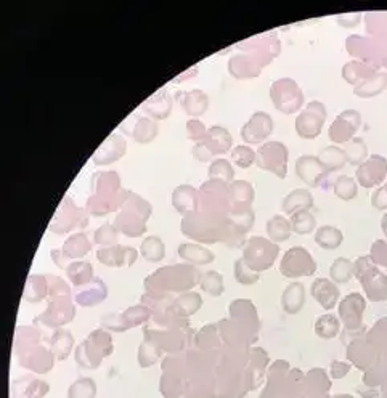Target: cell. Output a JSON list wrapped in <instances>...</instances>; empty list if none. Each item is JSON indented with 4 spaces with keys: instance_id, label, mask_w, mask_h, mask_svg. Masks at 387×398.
<instances>
[{
    "instance_id": "6da1fadb",
    "label": "cell",
    "mask_w": 387,
    "mask_h": 398,
    "mask_svg": "<svg viewBox=\"0 0 387 398\" xmlns=\"http://www.w3.org/2000/svg\"><path fill=\"white\" fill-rule=\"evenodd\" d=\"M152 216V206L134 192H127L125 201L118 214L114 227L125 236L137 238L147 230V220Z\"/></svg>"
},
{
    "instance_id": "7a4b0ae2",
    "label": "cell",
    "mask_w": 387,
    "mask_h": 398,
    "mask_svg": "<svg viewBox=\"0 0 387 398\" xmlns=\"http://www.w3.org/2000/svg\"><path fill=\"white\" fill-rule=\"evenodd\" d=\"M198 278L199 272L190 265H172V267L161 268L158 273H153L145 282H154V292L163 286L169 291H185L196 285Z\"/></svg>"
},
{
    "instance_id": "3957f363",
    "label": "cell",
    "mask_w": 387,
    "mask_h": 398,
    "mask_svg": "<svg viewBox=\"0 0 387 398\" xmlns=\"http://www.w3.org/2000/svg\"><path fill=\"white\" fill-rule=\"evenodd\" d=\"M270 98L274 106L283 114H296L304 106L302 90L291 77L275 80L270 87Z\"/></svg>"
},
{
    "instance_id": "277c9868",
    "label": "cell",
    "mask_w": 387,
    "mask_h": 398,
    "mask_svg": "<svg viewBox=\"0 0 387 398\" xmlns=\"http://www.w3.org/2000/svg\"><path fill=\"white\" fill-rule=\"evenodd\" d=\"M256 166L261 170L270 172L278 178H286L290 149L281 142H265L257 149Z\"/></svg>"
},
{
    "instance_id": "5b68a950",
    "label": "cell",
    "mask_w": 387,
    "mask_h": 398,
    "mask_svg": "<svg viewBox=\"0 0 387 398\" xmlns=\"http://www.w3.org/2000/svg\"><path fill=\"white\" fill-rule=\"evenodd\" d=\"M113 352L111 336L108 332L97 330L76 349L78 365L84 368H97L103 356Z\"/></svg>"
},
{
    "instance_id": "8992f818",
    "label": "cell",
    "mask_w": 387,
    "mask_h": 398,
    "mask_svg": "<svg viewBox=\"0 0 387 398\" xmlns=\"http://www.w3.org/2000/svg\"><path fill=\"white\" fill-rule=\"evenodd\" d=\"M199 206L203 212L211 216H221L223 212L232 211V198H230L228 183L221 180H207L201 185Z\"/></svg>"
},
{
    "instance_id": "52a82bcc",
    "label": "cell",
    "mask_w": 387,
    "mask_h": 398,
    "mask_svg": "<svg viewBox=\"0 0 387 398\" xmlns=\"http://www.w3.org/2000/svg\"><path fill=\"white\" fill-rule=\"evenodd\" d=\"M326 118V106L323 105L321 101L314 100L307 103V106L297 114L296 123H294L296 134L302 138V140H315V138L321 134Z\"/></svg>"
},
{
    "instance_id": "ba28073f",
    "label": "cell",
    "mask_w": 387,
    "mask_h": 398,
    "mask_svg": "<svg viewBox=\"0 0 387 398\" xmlns=\"http://www.w3.org/2000/svg\"><path fill=\"white\" fill-rule=\"evenodd\" d=\"M345 49L352 56H355L358 61L368 63L371 66H383V61L387 56V47L381 44L378 39L365 37V36H349L345 40Z\"/></svg>"
},
{
    "instance_id": "9c48e42d",
    "label": "cell",
    "mask_w": 387,
    "mask_h": 398,
    "mask_svg": "<svg viewBox=\"0 0 387 398\" xmlns=\"http://www.w3.org/2000/svg\"><path fill=\"white\" fill-rule=\"evenodd\" d=\"M387 177V158L383 154H369L365 163L355 170V180L362 188L376 189L384 185Z\"/></svg>"
},
{
    "instance_id": "30bf717a",
    "label": "cell",
    "mask_w": 387,
    "mask_h": 398,
    "mask_svg": "<svg viewBox=\"0 0 387 398\" xmlns=\"http://www.w3.org/2000/svg\"><path fill=\"white\" fill-rule=\"evenodd\" d=\"M276 254H278V246L271 243V241L264 238H252L246 244L245 259L242 261L246 262L251 270L262 272V270L269 268L274 263Z\"/></svg>"
},
{
    "instance_id": "8fae6325",
    "label": "cell",
    "mask_w": 387,
    "mask_h": 398,
    "mask_svg": "<svg viewBox=\"0 0 387 398\" xmlns=\"http://www.w3.org/2000/svg\"><path fill=\"white\" fill-rule=\"evenodd\" d=\"M362 114L357 109H344L339 116L329 125L328 135L334 145H345L360 129Z\"/></svg>"
},
{
    "instance_id": "7c38bea8",
    "label": "cell",
    "mask_w": 387,
    "mask_h": 398,
    "mask_svg": "<svg viewBox=\"0 0 387 398\" xmlns=\"http://www.w3.org/2000/svg\"><path fill=\"white\" fill-rule=\"evenodd\" d=\"M275 123L269 113L256 111L250 118V120L241 127V138L247 145H259L265 143L269 137L274 134Z\"/></svg>"
},
{
    "instance_id": "4fadbf2b",
    "label": "cell",
    "mask_w": 387,
    "mask_h": 398,
    "mask_svg": "<svg viewBox=\"0 0 387 398\" xmlns=\"http://www.w3.org/2000/svg\"><path fill=\"white\" fill-rule=\"evenodd\" d=\"M317 270V265L310 254L304 247H293L283 257L280 272L288 278H297V276L312 275Z\"/></svg>"
},
{
    "instance_id": "5bb4252c",
    "label": "cell",
    "mask_w": 387,
    "mask_h": 398,
    "mask_svg": "<svg viewBox=\"0 0 387 398\" xmlns=\"http://www.w3.org/2000/svg\"><path fill=\"white\" fill-rule=\"evenodd\" d=\"M296 175L310 188H319L328 180V172L320 163L319 156L302 154L296 159Z\"/></svg>"
},
{
    "instance_id": "9a60e30c",
    "label": "cell",
    "mask_w": 387,
    "mask_h": 398,
    "mask_svg": "<svg viewBox=\"0 0 387 398\" xmlns=\"http://www.w3.org/2000/svg\"><path fill=\"white\" fill-rule=\"evenodd\" d=\"M267 63L251 54H238L230 58L228 73L235 79H254L262 73Z\"/></svg>"
},
{
    "instance_id": "2e32d148",
    "label": "cell",
    "mask_w": 387,
    "mask_h": 398,
    "mask_svg": "<svg viewBox=\"0 0 387 398\" xmlns=\"http://www.w3.org/2000/svg\"><path fill=\"white\" fill-rule=\"evenodd\" d=\"M125 149H127V143L123 135L111 134L100 147H98L92 161H94L95 166L114 164L125 154Z\"/></svg>"
},
{
    "instance_id": "e0dca14e",
    "label": "cell",
    "mask_w": 387,
    "mask_h": 398,
    "mask_svg": "<svg viewBox=\"0 0 387 398\" xmlns=\"http://www.w3.org/2000/svg\"><path fill=\"white\" fill-rule=\"evenodd\" d=\"M97 259L100 263H105L108 267H124V265H134L137 261V251L134 247L125 246H109L102 247L97 252Z\"/></svg>"
},
{
    "instance_id": "ac0fdd59",
    "label": "cell",
    "mask_w": 387,
    "mask_h": 398,
    "mask_svg": "<svg viewBox=\"0 0 387 398\" xmlns=\"http://www.w3.org/2000/svg\"><path fill=\"white\" fill-rule=\"evenodd\" d=\"M172 206H174V209L178 212V214L183 216L196 212V209H198L199 206L198 189L188 183L178 185L174 192H172Z\"/></svg>"
},
{
    "instance_id": "d6986e66",
    "label": "cell",
    "mask_w": 387,
    "mask_h": 398,
    "mask_svg": "<svg viewBox=\"0 0 387 398\" xmlns=\"http://www.w3.org/2000/svg\"><path fill=\"white\" fill-rule=\"evenodd\" d=\"M177 98L180 100L183 111L187 113L188 116H192V119H198L199 116H203L207 111V108H209V97L199 89L182 92V94L177 95Z\"/></svg>"
},
{
    "instance_id": "ffe728a7",
    "label": "cell",
    "mask_w": 387,
    "mask_h": 398,
    "mask_svg": "<svg viewBox=\"0 0 387 398\" xmlns=\"http://www.w3.org/2000/svg\"><path fill=\"white\" fill-rule=\"evenodd\" d=\"M142 109L147 114V118H152L153 120H163L169 118L172 111V97L166 90H159L158 94L148 98Z\"/></svg>"
},
{
    "instance_id": "44dd1931",
    "label": "cell",
    "mask_w": 387,
    "mask_h": 398,
    "mask_svg": "<svg viewBox=\"0 0 387 398\" xmlns=\"http://www.w3.org/2000/svg\"><path fill=\"white\" fill-rule=\"evenodd\" d=\"M207 147V149L214 154H225L228 153L233 147V138L230 135V132L221 125H212L209 130H207L206 140L203 142Z\"/></svg>"
},
{
    "instance_id": "7402d4cb",
    "label": "cell",
    "mask_w": 387,
    "mask_h": 398,
    "mask_svg": "<svg viewBox=\"0 0 387 398\" xmlns=\"http://www.w3.org/2000/svg\"><path fill=\"white\" fill-rule=\"evenodd\" d=\"M314 206V196L307 188H296L293 192L285 196L281 203V209L285 214L293 216L299 211H309Z\"/></svg>"
},
{
    "instance_id": "603a6c76",
    "label": "cell",
    "mask_w": 387,
    "mask_h": 398,
    "mask_svg": "<svg viewBox=\"0 0 387 398\" xmlns=\"http://www.w3.org/2000/svg\"><path fill=\"white\" fill-rule=\"evenodd\" d=\"M376 73H378L376 66H371V65H368V63L358 61V60L345 63L344 68H343L344 80L348 84L354 85V87H357L358 84L365 82L367 79L374 76Z\"/></svg>"
},
{
    "instance_id": "cb8c5ba5",
    "label": "cell",
    "mask_w": 387,
    "mask_h": 398,
    "mask_svg": "<svg viewBox=\"0 0 387 398\" xmlns=\"http://www.w3.org/2000/svg\"><path fill=\"white\" fill-rule=\"evenodd\" d=\"M319 159L328 174H333V172L344 169L345 164H348V156H345L344 148H340L338 145H329L326 148H323L319 154Z\"/></svg>"
},
{
    "instance_id": "d4e9b609",
    "label": "cell",
    "mask_w": 387,
    "mask_h": 398,
    "mask_svg": "<svg viewBox=\"0 0 387 398\" xmlns=\"http://www.w3.org/2000/svg\"><path fill=\"white\" fill-rule=\"evenodd\" d=\"M106 294H108V290L103 280L94 278L92 282H89L85 290L78 292L76 301L79 302V305H82V307H89V305H97L102 301H105Z\"/></svg>"
},
{
    "instance_id": "484cf974",
    "label": "cell",
    "mask_w": 387,
    "mask_h": 398,
    "mask_svg": "<svg viewBox=\"0 0 387 398\" xmlns=\"http://www.w3.org/2000/svg\"><path fill=\"white\" fill-rule=\"evenodd\" d=\"M177 252L183 261L192 262L195 265H206L214 262V254L207 247L196 243H183L178 246Z\"/></svg>"
},
{
    "instance_id": "4316f807",
    "label": "cell",
    "mask_w": 387,
    "mask_h": 398,
    "mask_svg": "<svg viewBox=\"0 0 387 398\" xmlns=\"http://www.w3.org/2000/svg\"><path fill=\"white\" fill-rule=\"evenodd\" d=\"M312 294H314L317 301L323 305V309H333L339 299L338 287L334 286L331 281L323 278H319L314 282V286H312Z\"/></svg>"
},
{
    "instance_id": "83f0119b",
    "label": "cell",
    "mask_w": 387,
    "mask_h": 398,
    "mask_svg": "<svg viewBox=\"0 0 387 398\" xmlns=\"http://www.w3.org/2000/svg\"><path fill=\"white\" fill-rule=\"evenodd\" d=\"M304 302H305L304 286L300 285V282H291V285L285 290V292H283V297H281L283 310H285L286 313H291V315L299 313Z\"/></svg>"
},
{
    "instance_id": "f1b7e54d",
    "label": "cell",
    "mask_w": 387,
    "mask_h": 398,
    "mask_svg": "<svg viewBox=\"0 0 387 398\" xmlns=\"http://www.w3.org/2000/svg\"><path fill=\"white\" fill-rule=\"evenodd\" d=\"M387 87V71H378L374 76L367 79L365 82L358 84L354 94L360 98H373L383 94Z\"/></svg>"
},
{
    "instance_id": "f546056e",
    "label": "cell",
    "mask_w": 387,
    "mask_h": 398,
    "mask_svg": "<svg viewBox=\"0 0 387 398\" xmlns=\"http://www.w3.org/2000/svg\"><path fill=\"white\" fill-rule=\"evenodd\" d=\"M158 124L152 118H138L132 127L130 135L137 143H152L158 137Z\"/></svg>"
},
{
    "instance_id": "4dcf8cb0",
    "label": "cell",
    "mask_w": 387,
    "mask_h": 398,
    "mask_svg": "<svg viewBox=\"0 0 387 398\" xmlns=\"http://www.w3.org/2000/svg\"><path fill=\"white\" fill-rule=\"evenodd\" d=\"M363 309H365V304H363L362 297L358 294H352L350 297L345 299V301L340 304V316L345 321L348 326H355L358 321L362 318Z\"/></svg>"
},
{
    "instance_id": "1f68e13d",
    "label": "cell",
    "mask_w": 387,
    "mask_h": 398,
    "mask_svg": "<svg viewBox=\"0 0 387 398\" xmlns=\"http://www.w3.org/2000/svg\"><path fill=\"white\" fill-rule=\"evenodd\" d=\"M201 305H203V299L199 297V294L187 292L176 297V301L172 302V311L182 318V316H190L196 313Z\"/></svg>"
},
{
    "instance_id": "d6a6232c",
    "label": "cell",
    "mask_w": 387,
    "mask_h": 398,
    "mask_svg": "<svg viewBox=\"0 0 387 398\" xmlns=\"http://www.w3.org/2000/svg\"><path fill=\"white\" fill-rule=\"evenodd\" d=\"M367 32L369 37L378 39L381 44L387 47V13L386 11H376V13H368L365 16Z\"/></svg>"
},
{
    "instance_id": "836d02e7",
    "label": "cell",
    "mask_w": 387,
    "mask_h": 398,
    "mask_svg": "<svg viewBox=\"0 0 387 398\" xmlns=\"http://www.w3.org/2000/svg\"><path fill=\"white\" fill-rule=\"evenodd\" d=\"M228 192L233 206H251L254 196H256L254 187L246 180H235L228 183Z\"/></svg>"
},
{
    "instance_id": "e575fe53",
    "label": "cell",
    "mask_w": 387,
    "mask_h": 398,
    "mask_svg": "<svg viewBox=\"0 0 387 398\" xmlns=\"http://www.w3.org/2000/svg\"><path fill=\"white\" fill-rule=\"evenodd\" d=\"M92 249L89 236L85 233H74L69 236L68 241L63 246V252L66 254L68 259H80Z\"/></svg>"
},
{
    "instance_id": "d590c367",
    "label": "cell",
    "mask_w": 387,
    "mask_h": 398,
    "mask_svg": "<svg viewBox=\"0 0 387 398\" xmlns=\"http://www.w3.org/2000/svg\"><path fill=\"white\" fill-rule=\"evenodd\" d=\"M140 254L147 262H161L166 257V247L159 236H147L140 244Z\"/></svg>"
},
{
    "instance_id": "8d00e7d4",
    "label": "cell",
    "mask_w": 387,
    "mask_h": 398,
    "mask_svg": "<svg viewBox=\"0 0 387 398\" xmlns=\"http://www.w3.org/2000/svg\"><path fill=\"white\" fill-rule=\"evenodd\" d=\"M207 178H209V180H221V182H225V183L235 182L233 163H232V161L223 159V158L214 159L211 166H209Z\"/></svg>"
},
{
    "instance_id": "74e56055",
    "label": "cell",
    "mask_w": 387,
    "mask_h": 398,
    "mask_svg": "<svg viewBox=\"0 0 387 398\" xmlns=\"http://www.w3.org/2000/svg\"><path fill=\"white\" fill-rule=\"evenodd\" d=\"M66 270L69 281L76 287L87 286L94 280V267L89 262H74Z\"/></svg>"
},
{
    "instance_id": "f35d334b",
    "label": "cell",
    "mask_w": 387,
    "mask_h": 398,
    "mask_svg": "<svg viewBox=\"0 0 387 398\" xmlns=\"http://www.w3.org/2000/svg\"><path fill=\"white\" fill-rule=\"evenodd\" d=\"M343 233H340V230L336 227H331V225H325V227L319 228V232L315 233V241L317 244L323 249H338L343 243Z\"/></svg>"
},
{
    "instance_id": "ab89813d",
    "label": "cell",
    "mask_w": 387,
    "mask_h": 398,
    "mask_svg": "<svg viewBox=\"0 0 387 398\" xmlns=\"http://www.w3.org/2000/svg\"><path fill=\"white\" fill-rule=\"evenodd\" d=\"M345 156H348V163L358 167L362 163H365L368 159V147L363 138L354 137L350 142H348L344 145Z\"/></svg>"
},
{
    "instance_id": "60d3db41",
    "label": "cell",
    "mask_w": 387,
    "mask_h": 398,
    "mask_svg": "<svg viewBox=\"0 0 387 398\" xmlns=\"http://www.w3.org/2000/svg\"><path fill=\"white\" fill-rule=\"evenodd\" d=\"M291 222L285 218L283 216H274L267 222V233L269 236L276 243H281V241H286L291 236Z\"/></svg>"
},
{
    "instance_id": "b9f144b4",
    "label": "cell",
    "mask_w": 387,
    "mask_h": 398,
    "mask_svg": "<svg viewBox=\"0 0 387 398\" xmlns=\"http://www.w3.org/2000/svg\"><path fill=\"white\" fill-rule=\"evenodd\" d=\"M73 344L74 339L71 336V332L65 330H59L54 334V339H51V354H54L55 359L65 360L69 355V352H71Z\"/></svg>"
},
{
    "instance_id": "7bdbcfd3",
    "label": "cell",
    "mask_w": 387,
    "mask_h": 398,
    "mask_svg": "<svg viewBox=\"0 0 387 398\" xmlns=\"http://www.w3.org/2000/svg\"><path fill=\"white\" fill-rule=\"evenodd\" d=\"M333 192L343 201H352L358 194V183L349 175H339L333 183Z\"/></svg>"
},
{
    "instance_id": "ee69618b",
    "label": "cell",
    "mask_w": 387,
    "mask_h": 398,
    "mask_svg": "<svg viewBox=\"0 0 387 398\" xmlns=\"http://www.w3.org/2000/svg\"><path fill=\"white\" fill-rule=\"evenodd\" d=\"M291 228L297 235H309L317 227V218L310 214V211H299L291 216Z\"/></svg>"
},
{
    "instance_id": "f6af8a7d",
    "label": "cell",
    "mask_w": 387,
    "mask_h": 398,
    "mask_svg": "<svg viewBox=\"0 0 387 398\" xmlns=\"http://www.w3.org/2000/svg\"><path fill=\"white\" fill-rule=\"evenodd\" d=\"M354 272H355L354 265H352V262L348 261V259H344V257L336 259V261L333 262L331 268H329V275H331V280L334 282H339V285H345V282H349V280L352 278Z\"/></svg>"
},
{
    "instance_id": "bcb514c9",
    "label": "cell",
    "mask_w": 387,
    "mask_h": 398,
    "mask_svg": "<svg viewBox=\"0 0 387 398\" xmlns=\"http://www.w3.org/2000/svg\"><path fill=\"white\" fill-rule=\"evenodd\" d=\"M97 384L90 378H80L68 390V398H95Z\"/></svg>"
},
{
    "instance_id": "7dc6e473",
    "label": "cell",
    "mask_w": 387,
    "mask_h": 398,
    "mask_svg": "<svg viewBox=\"0 0 387 398\" xmlns=\"http://www.w3.org/2000/svg\"><path fill=\"white\" fill-rule=\"evenodd\" d=\"M317 336L321 339H333L338 336L339 332V320L333 315H323L317 320L315 325Z\"/></svg>"
},
{
    "instance_id": "c3c4849f",
    "label": "cell",
    "mask_w": 387,
    "mask_h": 398,
    "mask_svg": "<svg viewBox=\"0 0 387 398\" xmlns=\"http://www.w3.org/2000/svg\"><path fill=\"white\" fill-rule=\"evenodd\" d=\"M199 285L203 291L209 294L212 297H219L223 294V276L217 272H207L201 276Z\"/></svg>"
},
{
    "instance_id": "681fc988",
    "label": "cell",
    "mask_w": 387,
    "mask_h": 398,
    "mask_svg": "<svg viewBox=\"0 0 387 398\" xmlns=\"http://www.w3.org/2000/svg\"><path fill=\"white\" fill-rule=\"evenodd\" d=\"M159 354H161L159 345L156 344L153 339L147 337L142 342L140 349H138V363H140V366H143V368L152 366L153 363L156 361V359L159 356Z\"/></svg>"
},
{
    "instance_id": "f907efd6",
    "label": "cell",
    "mask_w": 387,
    "mask_h": 398,
    "mask_svg": "<svg viewBox=\"0 0 387 398\" xmlns=\"http://www.w3.org/2000/svg\"><path fill=\"white\" fill-rule=\"evenodd\" d=\"M230 156H232V163L235 166L241 167V169H250L251 166L256 164L257 153L251 147L238 145L232 149V154Z\"/></svg>"
},
{
    "instance_id": "816d5d0a",
    "label": "cell",
    "mask_w": 387,
    "mask_h": 398,
    "mask_svg": "<svg viewBox=\"0 0 387 398\" xmlns=\"http://www.w3.org/2000/svg\"><path fill=\"white\" fill-rule=\"evenodd\" d=\"M94 241L97 244H100L103 247L116 246L118 244V230H116V227H113L111 223L102 225V227L95 232Z\"/></svg>"
},
{
    "instance_id": "f5cc1de1",
    "label": "cell",
    "mask_w": 387,
    "mask_h": 398,
    "mask_svg": "<svg viewBox=\"0 0 387 398\" xmlns=\"http://www.w3.org/2000/svg\"><path fill=\"white\" fill-rule=\"evenodd\" d=\"M27 282H30L31 286H34V290L32 287H26L25 296L27 301H31V302L42 301L45 294H47V282H45V278H40V276H31Z\"/></svg>"
},
{
    "instance_id": "db71d44e",
    "label": "cell",
    "mask_w": 387,
    "mask_h": 398,
    "mask_svg": "<svg viewBox=\"0 0 387 398\" xmlns=\"http://www.w3.org/2000/svg\"><path fill=\"white\" fill-rule=\"evenodd\" d=\"M235 276H236V280H238L241 285H245V286L254 285V282L259 280V275L254 273L252 270L247 267L246 262L242 261V259L235 263Z\"/></svg>"
},
{
    "instance_id": "11a10c76",
    "label": "cell",
    "mask_w": 387,
    "mask_h": 398,
    "mask_svg": "<svg viewBox=\"0 0 387 398\" xmlns=\"http://www.w3.org/2000/svg\"><path fill=\"white\" fill-rule=\"evenodd\" d=\"M207 130L209 129H206V125L199 119H190L187 123V137L195 143L204 142Z\"/></svg>"
},
{
    "instance_id": "9f6ffc18",
    "label": "cell",
    "mask_w": 387,
    "mask_h": 398,
    "mask_svg": "<svg viewBox=\"0 0 387 398\" xmlns=\"http://www.w3.org/2000/svg\"><path fill=\"white\" fill-rule=\"evenodd\" d=\"M371 204L379 211L387 209V182H384V185H381L379 188L374 189L371 194Z\"/></svg>"
},
{
    "instance_id": "6f0895ef",
    "label": "cell",
    "mask_w": 387,
    "mask_h": 398,
    "mask_svg": "<svg viewBox=\"0 0 387 398\" xmlns=\"http://www.w3.org/2000/svg\"><path fill=\"white\" fill-rule=\"evenodd\" d=\"M192 153H193V158H195L196 161H199V163H212L214 158H216V156H214V154L209 151V149H207V147L204 145L203 142H201V143H195Z\"/></svg>"
},
{
    "instance_id": "680465c9",
    "label": "cell",
    "mask_w": 387,
    "mask_h": 398,
    "mask_svg": "<svg viewBox=\"0 0 387 398\" xmlns=\"http://www.w3.org/2000/svg\"><path fill=\"white\" fill-rule=\"evenodd\" d=\"M360 21H362V13H358V11L338 16V23L343 27H345V30H349V27L358 26V25H360Z\"/></svg>"
},
{
    "instance_id": "91938a15",
    "label": "cell",
    "mask_w": 387,
    "mask_h": 398,
    "mask_svg": "<svg viewBox=\"0 0 387 398\" xmlns=\"http://www.w3.org/2000/svg\"><path fill=\"white\" fill-rule=\"evenodd\" d=\"M333 376H336V378H340V376H344L345 371H348V365L345 363H333Z\"/></svg>"
},
{
    "instance_id": "94428289",
    "label": "cell",
    "mask_w": 387,
    "mask_h": 398,
    "mask_svg": "<svg viewBox=\"0 0 387 398\" xmlns=\"http://www.w3.org/2000/svg\"><path fill=\"white\" fill-rule=\"evenodd\" d=\"M383 228H384V232H386V235H387V214H386L384 218H383Z\"/></svg>"
},
{
    "instance_id": "6125c7cd",
    "label": "cell",
    "mask_w": 387,
    "mask_h": 398,
    "mask_svg": "<svg viewBox=\"0 0 387 398\" xmlns=\"http://www.w3.org/2000/svg\"><path fill=\"white\" fill-rule=\"evenodd\" d=\"M383 68H386V69H387V56H386L384 61H383Z\"/></svg>"
}]
</instances>
